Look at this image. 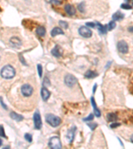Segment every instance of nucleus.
<instances>
[{"mask_svg": "<svg viewBox=\"0 0 133 149\" xmlns=\"http://www.w3.org/2000/svg\"><path fill=\"white\" fill-rule=\"evenodd\" d=\"M15 69L11 65H6L2 68V71H1V76L4 79H12L15 76Z\"/></svg>", "mask_w": 133, "mask_h": 149, "instance_id": "f257e3e1", "label": "nucleus"}, {"mask_svg": "<svg viewBox=\"0 0 133 149\" xmlns=\"http://www.w3.org/2000/svg\"><path fill=\"white\" fill-rule=\"evenodd\" d=\"M45 121L53 127H56L59 125L61 123V119L59 117L53 114H51V113H48L45 115Z\"/></svg>", "mask_w": 133, "mask_h": 149, "instance_id": "f03ea898", "label": "nucleus"}, {"mask_svg": "<svg viewBox=\"0 0 133 149\" xmlns=\"http://www.w3.org/2000/svg\"><path fill=\"white\" fill-rule=\"evenodd\" d=\"M49 146L53 149H60L62 147L61 142L58 137H53L51 138L49 142Z\"/></svg>", "mask_w": 133, "mask_h": 149, "instance_id": "7ed1b4c3", "label": "nucleus"}, {"mask_svg": "<svg viewBox=\"0 0 133 149\" xmlns=\"http://www.w3.org/2000/svg\"><path fill=\"white\" fill-rule=\"evenodd\" d=\"M33 122H34V127H35V129H37V130H39V129H41V117L40 113L37 110L33 114Z\"/></svg>", "mask_w": 133, "mask_h": 149, "instance_id": "20e7f679", "label": "nucleus"}, {"mask_svg": "<svg viewBox=\"0 0 133 149\" xmlns=\"http://www.w3.org/2000/svg\"><path fill=\"white\" fill-rule=\"evenodd\" d=\"M65 84L68 87H73L77 82V79L75 76L72 74H66L65 77Z\"/></svg>", "mask_w": 133, "mask_h": 149, "instance_id": "39448f33", "label": "nucleus"}, {"mask_svg": "<svg viewBox=\"0 0 133 149\" xmlns=\"http://www.w3.org/2000/svg\"><path fill=\"white\" fill-rule=\"evenodd\" d=\"M21 93L23 96L29 97L33 93V88L29 84H24L21 86Z\"/></svg>", "mask_w": 133, "mask_h": 149, "instance_id": "423d86ee", "label": "nucleus"}, {"mask_svg": "<svg viewBox=\"0 0 133 149\" xmlns=\"http://www.w3.org/2000/svg\"><path fill=\"white\" fill-rule=\"evenodd\" d=\"M79 33L81 36H82L84 38H90L91 37L93 33L87 26H82L79 29Z\"/></svg>", "mask_w": 133, "mask_h": 149, "instance_id": "0eeeda50", "label": "nucleus"}, {"mask_svg": "<svg viewBox=\"0 0 133 149\" xmlns=\"http://www.w3.org/2000/svg\"><path fill=\"white\" fill-rule=\"evenodd\" d=\"M117 48L120 52L126 54L128 52V44L125 40H120L117 44Z\"/></svg>", "mask_w": 133, "mask_h": 149, "instance_id": "6e6552de", "label": "nucleus"}, {"mask_svg": "<svg viewBox=\"0 0 133 149\" xmlns=\"http://www.w3.org/2000/svg\"><path fill=\"white\" fill-rule=\"evenodd\" d=\"M76 130V127H72L70 129H69L67 132H66V139L67 140L70 144H71L72 142L74 140V138H75V131Z\"/></svg>", "mask_w": 133, "mask_h": 149, "instance_id": "1a4fd4ad", "label": "nucleus"}, {"mask_svg": "<svg viewBox=\"0 0 133 149\" xmlns=\"http://www.w3.org/2000/svg\"><path fill=\"white\" fill-rule=\"evenodd\" d=\"M9 42L11 45L15 48H19L21 46V40L17 37V36H13L9 39Z\"/></svg>", "mask_w": 133, "mask_h": 149, "instance_id": "9d476101", "label": "nucleus"}, {"mask_svg": "<svg viewBox=\"0 0 133 149\" xmlns=\"http://www.w3.org/2000/svg\"><path fill=\"white\" fill-rule=\"evenodd\" d=\"M41 98L43 101H46L49 98L50 96H51V93L49 92L48 89H47L46 87H43V88H41Z\"/></svg>", "mask_w": 133, "mask_h": 149, "instance_id": "9b49d317", "label": "nucleus"}, {"mask_svg": "<svg viewBox=\"0 0 133 149\" xmlns=\"http://www.w3.org/2000/svg\"><path fill=\"white\" fill-rule=\"evenodd\" d=\"M51 54L57 58L61 57L62 56V50H61V46L57 45L56 46L51 50Z\"/></svg>", "mask_w": 133, "mask_h": 149, "instance_id": "f8f14e48", "label": "nucleus"}, {"mask_svg": "<svg viewBox=\"0 0 133 149\" xmlns=\"http://www.w3.org/2000/svg\"><path fill=\"white\" fill-rule=\"evenodd\" d=\"M91 101L92 106H93V109H94V113H95V115L96 116V117H100L101 113V111H100L99 109H98V108H97V107H96V102H95V98H93V97H92V98H91Z\"/></svg>", "mask_w": 133, "mask_h": 149, "instance_id": "ddd939ff", "label": "nucleus"}, {"mask_svg": "<svg viewBox=\"0 0 133 149\" xmlns=\"http://www.w3.org/2000/svg\"><path fill=\"white\" fill-rule=\"evenodd\" d=\"M65 11L69 15H71V16L75 15V13H76V10H75V7L72 5H69V4H66L65 5Z\"/></svg>", "mask_w": 133, "mask_h": 149, "instance_id": "4468645a", "label": "nucleus"}, {"mask_svg": "<svg viewBox=\"0 0 133 149\" xmlns=\"http://www.w3.org/2000/svg\"><path fill=\"white\" fill-rule=\"evenodd\" d=\"M9 116L11 117L12 119L15 120V121H17V122H19V121H21L23 120V117L21 115L17 113L14 112V111H12L10 113Z\"/></svg>", "mask_w": 133, "mask_h": 149, "instance_id": "2eb2a0df", "label": "nucleus"}, {"mask_svg": "<svg viewBox=\"0 0 133 149\" xmlns=\"http://www.w3.org/2000/svg\"><path fill=\"white\" fill-rule=\"evenodd\" d=\"M124 17H125V15L120 11H116V13L113 14L112 18H113V21H121L124 19Z\"/></svg>", "mask_w": 133, "mask_h": 149, "instance_id": "dca6fc26", "label": "nucleus"}, {"mask_svg": "<svg viewBox=\"0 0 133 149\" xmlns=\"http://www.w3.org/2000/svg\"><path fill=\"white\" fill-rule=\"evenodd\" d=\"M63 34H64V33H63L61 29L59 28V27H55L51 31V35L52 37H54V36L58 35H63Z\"/></svg>", "mask_w": 133, "mask_h": 149, "instance_id": "f3484780", "label": "nucleus"}, {"mask_svg": "<svg viewBox=\"0 0 133 149\" xmlns=\"http://www.w3.org/2000/svg\"><path fill=\"white\" fill-rule=\"evenodd\" d=\"M98 74L96 72L94 71H92V70H88L85 74V77L86 78H88V79H92V78H96V76H98Z\"/></svg>", "mask_w": 133, "mask_h": 149, "instance_id": "a211bd4d", "label": "nucleus"}, {"mask_svg": "<svg viewBox=\"0 0 133 149\" xmlns=\"http://www.w3.org/2000/svg\"><path fill=\"white\" fill-rule=\"evenodd\" d=\"M96 25H98V29L100 33L101 34H106L108 30V25H103L101 23H96Z\"/></svg>", "mask_w": 133, "mask_h": 149, "instance_id": "6ab92c4d", "label": "nucleus"}, {"mask_svg": "<svg viewBox=\"0 0 133 149\" xmlns=\"http://www.w3.org/2000/svg\"><path fill=\"white\" fill-rule=\"evenodd\" d=\"M106 119L110 122H114V121H116L118 119V117L114 113H109L106 115Z\"/></svg>", "mask_w": 133, "mask_h": 149, "instance_id": "aec40b11", "label": "nucleus"}, {"mask_svg": "<svg viewBox=\"0 0 133 149\" xmlns=\"http://www.w3.org/2000/svg\"><path fill=\"white\" fill-rule=\"evenodd\" d=\"M36 33L39 36H43L45 35L46 33V29L43 26H39L36 29Z\"/></svg>", "mask_w": 133, "mask_h": 149, "instance_id": "412c9836", "label": "nucleus"}, {"mask_svg": "<svg viewBox=\"0 0 133 149\" xmlns=\"http://www.w3.org/2000/svg\"><path fill=\"white\" fill-rule=\"evenodd\" d=\"M78 9L81 13H85V3L84 2H81L78 5Z\"/></svg>", "mask_w": 133, "mask_h": 149, "instance_id": "4be33fe9", "label": "nucleus"}, {"mask_svg": "<svg viewBox=\"0 0 133 149\" xmlns=\"http://www.w3.org/2000/svg\"><path fill=\"white\" fill-rule=\"evenodd\" d=\"M86 125L89 127V128L91 129L92 131L95 130V129L97 127V126H98V124L96 123H87Z\"/></svg>", "mask_w": 133, "mask_h": 149, "instance_id": "5701e85b", "label": "nucleus"}, {"mask_svg": "<svg viewBox=\"0 0 133 149\" xmlns=\"http://www.w3.org/2000/svg\"><path fill=\"white\" fill-rule=\"evenodd\" d=\"M24 138L29 142H31L32 141H33V137L29 133H25V135H24Z\"/></svg>", "mask_w": 133, "mask_h": 149, "instance_id": "b1692460", "label": "nucleus"}, {"mask_svg": "<svg viewBox=\"0 0 133 149\" xmlns=\"http://www.w3.org/2000/svg\"><path fill=\"white\" fill-rule=\"evenodd\" d=\"M115 26H116V23H115L114 21H110L109 23L108 24V30L111 31L113 29L115 28Z\"/></svg>", "mask_w": 133, "mask_h": 149, "instance_id": "393cba45", "label": "nucleus"}, {"mask_svg": "<svg viewBox=\"0 0 133 149\" xmlns=\"http://www.w3.org/2000/svg\"><path fill=\"white\" fill-rule=\"evenodd\" d=\"M59 25L61 26L62 28H64V29L68 28V26H69L68 23H66V22L64 21H60L59 22Z\"/></svg>", "mask_w": 133, "mask_h": 149, "instance_id": "a878e982", "label": "nucleus"}, {"mask_svg": "<svg viewBox=\"0 0 133 149\" xmlns=\"http://www.w3.org/2000/svg\"><path fill=\"white\" fill-rule=\"evenodd\" d=\"M37 71H38V74L39 78H41L42 77V74H43V68L41 64H37Z\"/></svg>", "mask_w": 133, "mask_h": 149, "instance_id": "bb28decb", "label": "nucleus"}, {"mask_svg": "<svg viewBox=\"0 0 133 149\" xmlns=\"http://www.w3.org/2000/svg\"><path fill=\"white\" fill-rule=\"evenodd\" d=\"M120 7H121L122 9H127V10L131 9H132L131 5H130L129 4H126V3H123V4H121Z\"/></svg>", "mask_w": 133, "mask_h": 149, "instance_id": "cd10ccee", "label": "nucleus"}, {"mask_svg": "<svg viewBox=\"0 0 133 149\" xmlns=\"http://www.w3.org/2000/svg\"><path fill=\"white\" fill-rule=\"evenodd\" d=\"M93 119H94V115L91 113V114L87 117L84 118V119H83V120L84 121H93Z\"/></svg>", "mask_w": 133, "mask_h": 149, "instance_id": "c85d7f7f", "label": "nucleus"}, {"mask_svg": "<svg viewBox=\"0 0 133 149\" xmlns=\"http://www.w3.org/2000/svg\"><path fill=\"white\" fill-rule=\"evenodd\" d=\"M0 135L2 137H4L5 139H7V136L5 134V131H4V129H3V127L2 125H1V128H0Z\"/></svg>", "mask_w": 133, "mask_h": 149, "instance_id": "c756f323", "label": "nucleus"}, {"mask_svg": "<svg viewBox=\"0 0 133 149\" xmlns=\"http://www.w3.org/2000/svg\"><path fill=\"white\" fill-rule=\"evenodd\" d=\"M50 84H51V83H50L49 78L45 77V78H44V80H43V85H45V86H49L50 85Z\"/></svg>", "mask_w": 133, "mask_h": 149, "instance_id": "7c9ffc66", "label": "nucleus"}, {"mask_svg": "<svg viewBox=\"0 0 133 149\" xmlns=\"http://www.w3.org/2000/svg\"><path fill=\"white\" fill-rule=\"evenodd\" d=\"M50 3L56 5L61 4V2H60V1H59V0H50Z\"/></svg>", "mask_w": 133, "mask_h": 149, "instance_id": "2f4dec72", "label": "nucleus"}, {"mask_svg": "<svg viewBox=\"0 0 133 149\" xmlns=\"http://www.w3.org/2000/svg\"><path fill=\"white\" fill-rule=\"evenodd\" d=\"M120 126V123H113L112 124H110V127L111 128V129H114V128H116Z\"/></svg>", "mask_w": 133, "mask_h": 149, "instance_id": "473e14b6", "label": "nucleus"}, {"mask_svg": "<svg viewBox=\"0 0 133 149\" xmlns=\"http://www.w3.org/2000/svg\"><path fill=\"white\" fill-rule=\"evenodd\" d=\"M19 58H20V60H21V62L23 63V64H25V65H26V66H27L26 62L25 61V59H24V58L23 57L22 55H19Z\"/></svg>", "mask_w": 133, "mask_h": 149, "instance_id": "72a5a7b5", "label": "nucleus"}, {"mask_svg": "<svg viewBox=\"0 0 133 149\" xmlns=\"http://www.w3.org/2000/svg\"><path fill=\"white\" fill-rule=\"evenodd\" d=\"M86 25L87 26H89V27H91V28H94L95 26V24L94 23H91V22H89V23H86Z\"/></svg>", "mask_w": 133, "mask_h": 149, "instance_id": "f704fd0d", "label": "nucleus"}, {"mask_svg": "<svg viewBox=\"0 0 133 149\" xmlns=\"http://www.w3.org/2000/svg\"><path fill=\"white\" fill-rule=\"evenodd\" d=\"M1 104H2V107H3L5 109H7V105L4 104V103H3V99H2V97H1Z\"/></svg>", "mask_w": 133, "mask_h": 149, "instance_id": "c9c22d12", "label": "nucleus"}, {"mask_svg": "<svg viewBox=\"0 0 133 149\" xmlns=\"http://www.w3.org/2000/svg\"><path fill=\"white\" fill-rule=\"evenodd\" d=\"M96 88H97V84H95L94 85V86H93V93H95Z\"/></svg>", "mask_w": 133, "mask_h": 149, "instance_id": "e433bc0d", "label": "nucleus"}, {"mask_svg": "<svg viewBox=\"0 0 133 149\" xmlns=\"http://www.w3.org/2000/svg\"><path fill=\"white\" fill-rule=\"evenodd\" d=\"M128 31H129L130 32H133V26H131V27H129V28H128Z\"/></svg>", "mask_w": 133, "mask_h": 149, "instance_id": "4c0bfd02", "label": "nucleus"}, {"mask_svg": "<svg viewBox=\"0 0 133 149\" xmlns=\"http://www.w3.org/2000/svg\"><path fill=\"white\" fill-rule=\"evenodd\" d=\"M130 141L133 143V134L131 136V137H130Z\"/></svg>", "mask_w": 133, "mask_h": 149, "instance_id": "58836bf2", "label": "nucleus"}, {"mask_svg": "<svg viewBox=\"0 0 133 149\" xmlns=\"http://www.w3.org/2000/svg\"><path fill=\"white\" fill-rule=\"evenodd\" d=\"M2 145V139H1V146Z\"/></svg>", "mask_w": 133, "mask_h": 149, "instance_id": "ea45409f", "label": "nucleus"}, {"mask_svg": "<svg viewBox=\"0 0 133 149\" xmlns=\"http://www.w3.org/2000/svg\"><path fill=\"white\" fill-rule=\"evenodd\" d=\"M131 2H132V5H133V0H131Z\"/></svg>", "mask_w": 133, "mask_h": 149, "instance_id": "a19ab883", "label": "nucleus"}]
</instances>
